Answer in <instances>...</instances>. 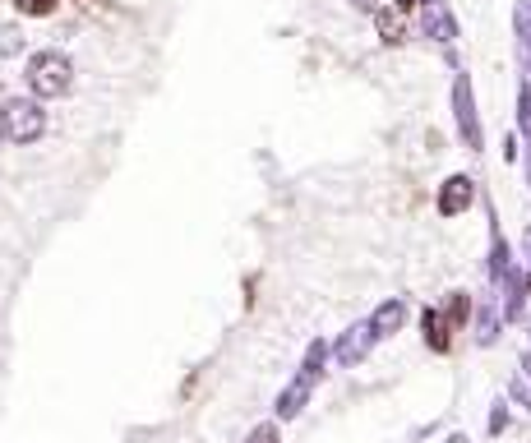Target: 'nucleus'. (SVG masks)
I'll list each match as a JSON object with an SVG mask.
<instances>
[{
	"instance_id": "20",
	"label": "nucleus",
	"mask_w": 531,
	"mask_h": 443,
	"mask_svg": "<svg viewBox=\"0 0 531 443\" xmlns=\"http://www.w3.org/2000/svg\"><path fill=\"white\" fill-rule=\"evenodd\" d=\"M504 425H508V407L495 402V411H490V434H504Z\"/></svg>"
},
{
	"instance_id": "4",
	"label": "nucleus",
	"mask_w": 531,
	"mask_h": 443,
	"mask_svg": "<svg viewBox=\"0 0 531 443\" xmlns=\"http://www.w3.org/2000/svg\"><path fill=\"white\" fill-rule=\"evenodd\" d=\"M375 342H379V337H375V328H370V319H365V324H351L328 351H333V360H338L342 370H351V365H361V360L370 356V347H375Z\"/></svg>"
},
{
	"instance_id": "6",
	"label": "nucleus",
	"mask_w": 531,
	"mask_h": 443,
	"mask_svg": "<svg viewBox=\"0 0 531 443\" xmlns=\"http://www.w3.org/2000/svg\"><path fill=\"white\" fill-rule=\"evenodd\" d=\"M421 28L430 42H439V47H453L458 42V19H453V10H448V0H421Z\"/></svg>"
},
{
	"instance_id": "24",
	"label": "nucleus",
	"mask_w": 531,
	"mask_h": 443,
	"mask_svg": "<svg viewBox=\"0 0 531 443\" xmlns=\"http://www.w3.org/2000/svg\"><path fill=\"white\" fill-rule=\"evenodd\" d=\"M351 10H361V14H375V10H379V0H351Z\"/></svg>"
},
{
	"instance_id": "26",
	"label": "nucleus",
	"mask_w": 531,
	"mask_h": 443,
	"mask_svg": "<svg viewBox=\"0 0 531 443\" xmlns=\"http://www.w3.org/2000/svg\"><path fill=\"white\" fill-rule=\"evenodd\" d=\"M522 370H527V374H531V356H527V360H522Z\"/></svg>"
},
{
	"instance_id": "2",
	"label": "nucleus",
	"mask_w": 531,
	"mask_h": 443,
	"mask_svg": "<svg viewBox=\"0 0 531 443\" xmlns=\"http://www.w3.org/2000/svg\"><path fill=\"white\" fill-rule=\"evenodd\" d=\"M47 134V111H42V102H37L33 93L28 97H5L0 102V139L14 148H28L37 144Z\"/></svg>"
},
{
	"instance_id": "5",
	"label": "nucleus",
	"mask_w": 531,
	"mask_h": 443,
	"mask_svg": "<svg viewBox=\"0 0 531 443\" xmlns=\"http://www.w3.org/2000/svg\"><path fill=\"white\" fill-rule=\"evenodd\" d=\"M471 204H476V180H471L467 171H453V176L439 185V199H435L439 217H462Z\"/></svg>"
},
{
	"instance_id": "17",
	"label": "nucleus",
	"mask_w": 531,
	"mask_h": 443,
	"mask_svg": "<svg viewBox=\"0 0 531 443\" xmlns=\"http://www.w3.org/2000/svg\"><path fill=\"white\" fill-rule=\"evenodd\" d=\"M24 51V33L19 28H0V60H10Z\"/></svg>"
},
{
	"instance_id": "18",
	"label": "nucleus",
	"mask_w": 531,
	"mask_h": 443,
	"mask_svg": "<svg viewBox=\"0 0 531 443\" xmlns=\"http://www.w3.org/2000/svg\"><path fill=\"white\" fill-rule=\"evenodd\" d=\"M495 337H499V310H485V314H481V333H476V342H481V347H490Z\"/></svg>"
},
{
	"instance_id": "25",
	"label": "nucleus",
	"mask_w": 531,
	"mask_h": 443,
	"mask_svg": "<svg viewBox=\"0 0 531 443\" xmlns=\"http://www.w3.org/2000/svg\"><path fill=\"white\" fill-rule=\"evenodd\" d=\"M522 291H527V300H531V268L522 273Z\"/></svg>"
},
{
	"instance_id": "8",
	"label": "nucleus",
	"mask_w": 531,
	"mask_h": 443,
	"mask_svg": "<svg viewBox=\"0 0 531 443\" xmlns=\"http://www.w3.org/2000/svg\"><path fill=\"white\" fill-rule=\"evenodd\" d=\"M421 328H425V347L435 351V356H448V351H453V333H458V328L448 324L444 310H425Z\"/></svg>"
},
{
	"instance_id": "28",
	"label": "nucleus",
	"mask_w": 531,
	"mask_h": 443,
	"mask_svg": "<svg viewBox=\"0 0 531 443\" xmlns=\"http://www.w3.org/2000/svg\"><path fill=\"white\" fill-rule=\"evenodd\" d=\"M0 102H5V88H0Z\"/></svg>"
},
{
	"instance_id": "10",
	"label": "nucleus",
	"mask_w": 531,
	"mask_h": 443,
	"mask_svg": "<svg viewBox=\"0 0 531 443\" xmlns=\"http://www.w3.org/2000/svg\"><path fill=\"white\" fill-rule=\"evenodd\" d=\"M402 324H407V300H384L375 314H370V328H375V337H393L402 333Z\"/></svg>"
},
{
	"instance_id": "19",
	"label": "nucleus",
	"mask_w": 531,
	"mask_h": 443,
	"mask_svg": "<svg viewBox=\"0 0 531 443\" xmlns=\"http://www.w3.org/2000/svg\"><path fill=\"white\" fill-rule=\"evenodd\" d=\"M245 443H282V434H278L273 420H264V425H254V430L245 434Z\"/></svg>"
},
{
	"instance_id": "16",
	"label": "nucleus",
	"mask_w": 531,
	"mask_h": 443,
	"mask_svg": "<svg viewBox=\"0 0 531 443\" xmlns=\"http://www.w3.org/2000/svg\"><path fill=\"white\" fill-rule=\"evenodd\" d=\"M518 130H522V139H527V148H531V84L522 79V88H518Z\"/></svg>"
},
{
	"instance_id": "1",
	"label": "nucleus",
	"mask_w": 531,
	"mask_h": 443,
	"mask_svg": "<svg viewBox=\"0 0 531 443\" xmlns=\"http://www.w3.org/2000/svg\"><path fill=\"white\" fill-rule=\"evenodd\" d=\"M24 84L37 102H56V97L74 93V60L61 47H42L28 56L24 65Z\"/></svg>"
},
{
	"instance_id": "7",
	"label": "nucleus",
	"mask_w": 531,
	"mask_h": 443,
	"mask_svg": "<svg viewBox=\"0 0 531 443\" xmlns=\"http://www.w3.org/2000/svg\"><path fill=\"white\" fill-rule=\"evenodd\" d=\"M314 384H319V379H310V374H296V379H291L287 388H282L278 393V420H296L305 411V402H310V393H314Z\"/></svg>"
},
{
	"instance_id": "12",
	"label": "nucleus",
	"mask_w": 531,
	"mask_h": 443,
	"mask_svg": "<svg viewBox=\"0 0 531 443\" xmlns=\"http://www.w3.org/2000/svg\"><path fill=\"white\" fill-rule=\"evenodd\" d=\"M513 28H518V51H522V60L531 65V0H518V10H513Z\"/></svg>"
},
{
	"instance_id": "9",
	"label": "nucleus",
	"mask_w": 531,
	"mask_h": 443,
	"mask_svg": "<svg viewBox=\"0 0 531 443\" xmlns=\"http://www.w3.org/2000/svg\"><path fill=\"white\" fill-rule=\"evenodd\" d=\"M375 28H379V42H384V47H402L411 37V19L402 10H393V5H379L375 10Z\"/></svg>"
},
{
	"instance_id": "22",
	"label": "nucleus",
	"mask_w": 531,
	"mask_h": 443,
	"mask_svg": "<svg viewBox=\"0 0 531 443\" xmlns=\"http://www.w3.org/2000/svg\"><path fill=\"white\" fill-rule=\"evenodd\" d=\"M393 10H402V14H407V19H411V14L421 10V0H393Z\"/></svg>"
},
{
	"instance_id": "3",
	"label": "nucleus",
	"mask_w": 531,
	"mask_h": 443,
	"mask_svg": "<svg viewBox=\"0 0 531 443\" xmlns=\"http://www.w3.org/2000/svg\"><path fill=\"white\" fill-rule=\"evenodd\" d=\"M453 120H458V134L467 153H485V130H481V111H476V88H471L467 74L453 79Z\"/></svg>"
},
{
	"instance_id": "15",
	"label": "nucleus",
	"mask_w": 531,
	"mask_h": 443,
	"mask_svg": "<svg viewBox=\"0 0 531 443\" xmlns=\"http://www.w3.org/2000/svg\"><path fill=\"white\" fill-rule=\"evenodd\" d=\"M324 360H328V342H324V337H314L310 347H305V365H301V370L310 374V379H319V374H324Z\"/></svg>"
},
{
	"instance_id": "11",
	"label": "nucleus",
	"mask_w": 531,
	"mask_h": 443,
	"mask_svg": "<svg viewBox=\"0 0 531 443\" xmlns=\"http://www.w3.org/2000/svg\"><path fill=\"white\" fill-rule=\"evenodd\" d=\"M508 268H513V250H508V240L499 236V227H490V282H499Z\"/></svg>"
},
{
	"instance_id": "13",
	"label": "nucleus",
	"mask_w": 531,
	"mask_h": 443,
	"mask_svg": "<svg viewBox=\"0 0 531 443\" xmlns=\"http://www.w3.org/2000/svg\"><path fill=\"white\" fill-rule=\"evenodd\" d=\"M10 5L19 19H51V14L61 10V0H10Z\"/></svg>"
},
{
	"instance_id": "27",
	"label": "nucleus",
	"mask_w": 531,
	"mask_h": 443,
	"mask_svg": "<svg viewBox=\"0 0 531 443\" xmlns=\"http://www.w3.org/2000/svg\"><path fill=\"white\" fill-rule=\"evenodd\" d=\"M527 250H531V227H527Z\"/></svg>"
},
{
	"instance_id": "23",
	"label": "nucleus",
	"mask_w": 531,
	"mask_h": 443,
	"mask_svg": "<svg viewBox=\"0 0 531 443\" xmlns=\"http://www.w3.org/2000/svg\"><path fill=\"white\" fill-rule=\"evenodd\" d=\"M504 157H508V162H518V134H508V139H504Z\"/></svg>"
},
{
	"instance_id": "14",
	"label": "nucleus",
	"mask_w": 531,
	"mask_h": 443,
	"mask_svg": "<svg viewBox=\"0 0 531 443\" xmlns=\"http://www.w3.org/2000/svg\"><path fill=\"white\" fill-rule=\"evenodd\" d=\"M444 314H448V324H453V328L467 324V319H471V296H467V291H448Z\"/></svg>"
},
{
	"instance_id": "21",
	"label": "nucleus",
	"mask_w": 531,
	"mask_h": 443,
	"mask_svg": "<svg viewBox=\"0 0 531 443\" xmlns=\"http://www.w3.org/2000/svg\"><path fill=\"white\" fill-rule=\"evenodd\" d=\"M513 397H518L522 407H527V411H531V388H527V384H522V379H518V384H513Z\"/></svg>"
}]
</instances>
